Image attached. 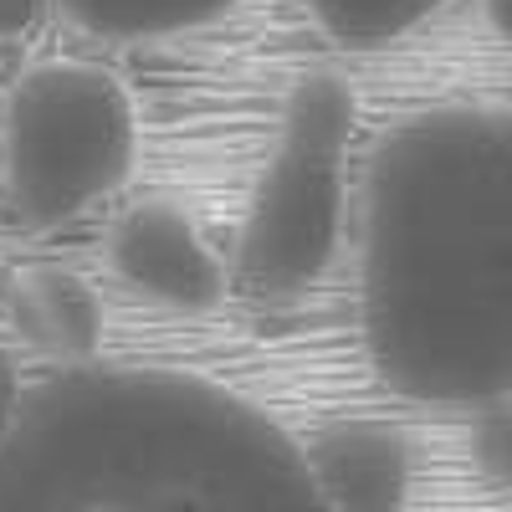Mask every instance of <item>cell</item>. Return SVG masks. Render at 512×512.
<instances>
[{"label":"cell","instance_id":"ba28073f","mask_svg":"<svg viewBox=\"0 0 512 512\" xmlns=\"http://www.w3.org/2000/svg\"><path fill=\"white\" fill-rule=\"evenodd\" d=\"M47 6H62L82 31L108 41H159L221 21L236 0H47Z\"/></svg>","mask_w":512,"mask_h":512},{"label":"cell","instance_id":"8fae6325","mask_svg":"<svg viewBox=\"0 0 512 512\" xmlns=\"http://www.w3.org/2000/svg\"><path fill=\"white\" fill-rule=\"evenodd\" d=\"M41 11H47V0H0V41L31 31Z\"/></svg>","mask_w":512,"mask_h":512},{"label":"cell","instance_id":"3957f363","mask_svg":"<svg viewBox=\"0 0 512 512\" xmlns=\"http://www.w3.org/2000/svg\"><path fill=\"white\" fill-rule=\"evenodd\" d=\"M359 103L344 77H303L277 118L272 159L256 175L236 236V287L251 297H297L323 282L349 226V149Z\"/></svg>","mask_w":512,"mask_h":512},{"label":"cell","instance_id":"7a4b0ae2","mask_svg":"<svg viewBox=\"0 0 512 512\" xmlns=\"http://www.w3.org/2000/svg\"><path fill=\"white\" fill-rule=\"evenodd\" d=\"M0 512H323L303 446L185 369L67 364L0 441Z\"/></svg>","mask_w":512,"mask_h":512},{"label":"cell","instance_id":"5b68a950","mask_svg":"<svg viewBox=\"0 0 512 512\" xmlns=\"http://www.w3.org/2000/svg\"><path fill=\"white\" fill-rule=\"evenodd\" d=\"M113 277L139 292L144 303L205 313L226 297V267L200 221L175 200H144L128 205L108 236Z\"/></svg>","mask_w":512,"mask_h":512},{"label":"cell","instance_id":"8992f818","mask_svg":"<svg viewBox=\"0 0 512 512\" xmlns=\"http://www.w3.org/2000/svg\"><path fill=\"white\" fill-rule=\"evenodd\" d=\"M297 446L323 512H410L415 441L395 420H333Z\"/></svg>","mask_w":512,"mask_h":512},{"label":"cell","instance_id":"6da1fadb","mask_svg":"<svg viewBox=\"0 0 512 512\" xmlns=\"http://www.w3.org/2000/svg\"><path fill=\"white\" fill-rule=\"evenodd\" d=\"M359 338L390 395L492 410L512 390V128L487 108L395 123L359 180Z\"/></svg>","mask_w":512,"mask_h":512},{"label":"cell","instance_id":"52a82bcc","mask_svg":"<svg viewBox=\"0 0 512 512\" xmlns=\"http://www.w3.org/2000/svg\"><path fill=\"white\" fill-rule=\"evenodd\" d=\"M16 303H21V333L47 354H57L62 369L93 359L103 313H98V297L88 292V282H77L72 272H36L16 292Z\"/></svg>","mask_w":512,"mask_h":512},{"label":"cell","instance_id":"9c48e42d","mask_svg":"<svg viewBox=\"0 0 512 512\" xmlns=\"http://www.w3.org/2000/svg\"><path fill=\"white\" fill-rule=\"evenodd\" d=\"M303 6L333 41L369 52V47H390V41L420 31L451 0H303Z\"/></svg>","mask_w":512,"mask_h":512},{"label":"cell","instance_id":"30bf717a","mask_svg":"<svg viewBox=\"0 0 512 512\" xmlns=\"http://www.w3.org/2000/svg\"><path fill=\"white\" fill-rule=\"evenodd\" d=\"M21 400H26V379H21L16 359L0 349V441L11 436V425H16V415H21Z\"/></svg>","mask_w":512,"mask_h":512},{"label":"cell","instance_id":"277c9868","mask_svg":"<svg viewBox=\"0 0 512 512\" xmlns=\"http://www.w3.org/2000/svg\"><path fill=\"white\" fill-rule=\"evenodd\" d=\"M139 149L128 88L98 62H47L0 113V180L16 221L52 231L108 200Z\"/></svg>","mask_w":512,"mask_h":512}]
</instances>
